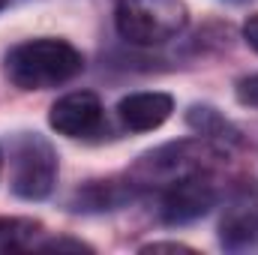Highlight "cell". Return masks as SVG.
I'll return each mask as SVG.
<instances>
[{
	"label": "cell",
	"mask_w": 258,
	"mask_h": 255,
	"mask_svg": "<svg viewBox=\"0 0 258 255\" xmlns=\"http://www.w3.org/2000/svg\"><path fill=\"white\" fill-rule=\"evenodd\" d=\"M174 111V99L168 93H129L126 99H120L117 114L123 120V126L132 132H150V129L162 126Z\"/></svg>",
	"instance_id": "ba28073f"
},
{
	"label": "cell",
	"mask_w": 258,
	"mask_h": 255,
	"mask_svg": "<svg viewBox=\"0 0 258 255\" xmlns=\"http://www.w3.org/2000/svg\"><path fill=\"white\" fill-rule=\"evenodd\" d=\"M57 156L39 135H24L12 153V192L27 201H39L54 189Z\"/></svg>",
	"instance_id": "277c9868"
},
{
	"label": "cell",
	"mask_w": 258,
	"mask_h": 255,
	"mask_svg": "<svg viewBox=\"0 0 258 255\" xmlns=\"http://www.w3.org/2000/svg\"><path fill=\"white\" fill-rule=\"evenodd\" d=\"M0 165H3V159H0Z\"/></svg>",
	"instance_id": "9a60e30c"
},
{
	"label": "cell",
	"mask_w": 258,
	"mask_h": 255,
	"mask_svg": "<svg viewBox=\"0 0 258 255\" xmlns=\"http://www.w3.org/2000/svg\"><path fill=\"white\" fill-rule=\"evenodd\" d=\"M237 102L240 105H249V108H258V75H249V78H240L237 87Z\"/></svg>",
	"instance_id": "8fae6325"
},
{
	"label": "cell",
	"mask_w": 258,
	"mask_h": 255,
	"mask_svg": "<svg viewBox=\"0 0 258 255\" xmlns=\"http://www.w3.org/2000/svg\"><path fill=\"white\" fill-rule=\"evenodd\" d=\"M219 237L228 249H243L258 240V189L255 186H240L228 198L222 222H219Z\"/></svg>",
	"instance_id": "52a82bcc"
},
{
	"label": "cell",
	"mask_w": 258,
	"mask_h": 255,
	"mask_svg": "<svg viewBox=\"0 0 258 255\" xmlns=\"http://www.w3.org/2000/svg\"><path fill=\"white\" fill-rule=\"evenodd\" d=\"M243 39L249 42L252 51H258V12L255 15H249V21L243 24Z\"/></svg>",
	"instance_id": "7c38bea8"
},
{
	"label": "cell",
	"mask_w": 258,
	"mask_h": 255,
	"mask_svg": "<svg viewBox=\"0 0 258 255\" xmlns=\"http://www.w3.org/2000/svg\"><path fill=\"white\" fill-rule=\"evenodd\" d=\"M48 123L66 138H87V135L99 132V126H102V102L90 90L66 93L51 105Z\"/></svg>",
	"instance_id": "8992f818"
},
{
	"label": "cell",
	"mask_w": 258,
	"mask_h": 255,
	"mask_svg": "<svg viewBox=\"0 0 258 255\" xmlns=\"http://www.w3.org/2000/svg\"><path fill=\"white\" fill-rule=\"evenodd\" d=\"M144 252H189V246H183V243H150V246H144Z\"/></svg>",
	"instance_id": "4fadbf2b"
},
{
	"label": "cell",
	"mask_w": 258,
	"mask_h": 255,
	"mask_svg": "<svg viewBox=\"0 0 258 255\" xmlns=\"http://www.w3.org/2000/svg\"><path fill=\"white\" fill-rule=\"evenodd\" d=\"M3 6H6V0H0V9H3Z\"/></svg>",
	"instance_id": "5bb4252c"
},
{
	"label": "cell",
	"mask_w": 258,
	"mask_h": 255,
	"mask_svg": "<svg viewBox=\"0 0 258 255\" xmlns=\"http://www.w3.org/2000/svg\"><path fill=\"white\" fill-rule=\"evenodd\" d=\"M84 69V57L63 39H30L6 54V78L18 90H48L72 81Z\"/></svg>",
	"instance_id": "6da1fadb"
},
{
	"label": "cell",
	"mask_w": 258,
	"mask_h": 255,
	"mask_svg": "<svg viewBox=\"0 0 258 255\" xmlns=\"http://www.w3.org/2000/svg\"><path fill=\"white\" fill-rule=\"evenodd\" d=\"M216 204V186L207 177V171H195L186 177L171 180L162 192V222L168 225H186L210 213Z\"/></svg>",
	"instance_id": "5b68a950"
},
{
	"label": "cell",
	"mask_w": 258,
	"mask_h": 255,
	"mask_svg": "<svg viewBox=\"0 0 258 255\" xmlns=\"http://www.w3.org/2000/svg\"><path fill=\"white\" fill-rule=\"evenodd\" d=\"M219 147L207 144V141H177V144H165L153 153H144L141 162L135 165V177L141 183H162L168 186L177 177H186L195 171H207V165L213 159H219Z\"/></svg>",
	"instance_id": "3957f363"
},
{
	"label": "cell",
	"mask_w": 258,
	"mask_h": 255,
	"mask_svg": "<svg viewBox=\"0 0 258 255\" xmlns=\"http://www.w3.org/2000/svg\"><path fill=\"white\" fill-rule=\"evenodd\" d=\"M186 120H189V126L195 132H201L204 138H216V141H240L237 138V129L231 126L222 114H216L213 108H207V105H192L189 108V114H186Z\"/></svg>",
	"instance_id": "30bf717a"
},
{
	"label": "cell",
	"mask_w": 258,
	"mask_h": 255,
	"mask_svg": "<svg viewBox=\"0 0 258 255\" xmlns=\"http://www.w3.org/2000/svg\"><path fill=\"white\" fill-rule=\"evenodd\" d=\"M117 33L132 45H159L186 27L183 0H117Z\"/></svg>",
	"instance_id": "7a4b0ae2"
},
{
	"label": "cell",
	"mask_w": 258,
	"mask_h": 255,
	"mask_svg": "<svg viewBox=\"0 0 258 255\" xmlns=\"http://www.w3.org/2000/svg\"><path fill=\"white\" fill-rule=\"evenodd\" d=\"M42 222L24 216H0V255L39 249Z\"/></svg>",
	"instance_id": "9c48e42d"
}]
</instances>
